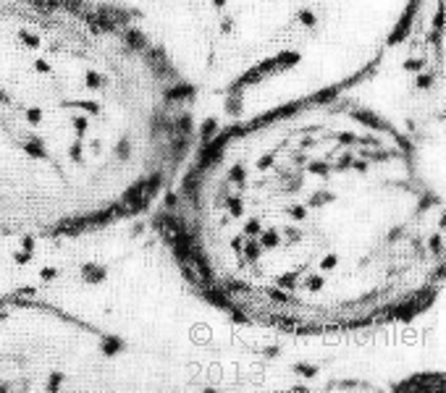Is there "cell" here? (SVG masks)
<instances>
[{"label":"cell","mask_w":446,"mask_h":393,"mask_svg":"<svg viewBox=\"0 0 446 393\" xmlns=\"http://www.w3.org/2000/svg\"><path fill=\"white\" fill-rule=\"evenodd\" d=\"M174 247L244 323L336 336L402 323L443 286V194L394 118L320 95L234 124L181 165Z\"/></svg>","instance_id":"6da1fadb"},{"label":"cell","mask_w":446,"mask_h":393,"mask_svg":"<svg viewBox=\"0 0 446 393\" xmlns=\"http://www.w3.org/2000/svg\"><path fill=\"white\" fill-rule=\"evenodd\" d=\"M194 142V84L134 13L0 0V233L76 239L145 210Z\"/></svg>","instance_id":"7a4b0ae2"},{"label":"cell","mask_w":446,"mask_h":393,"mask_svg":"<svg viewBox=\"0 0 446 393\" xmlns=\"http://www.w3.org/2000/svg\"><path fill=\"white\" fill-rule=\"evenodd\" d=\"M179 13L189 50L205 48L208 73L239 76L257 71L313 26L318 0H155ZM176 26V29H179Z\"/></svg>","instance_id":"3957f363"},{"label":"cell","mask_w":446,"mask_h":393,"mask_svg":"<svg viewBox=\"0 0 446 393\" xmlns=\"http://www.w3.org/2000/svg\"><path fill=\"white\" fill-rule=\"evenodd\" d=\"M48 241L0 233V388H37L55 362V273L42 262Z\"/></svg>","instance_id":"277c9868"}]
</instances>
